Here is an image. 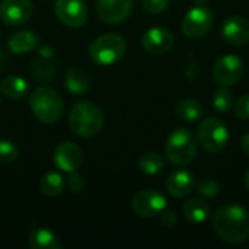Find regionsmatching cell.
I'll return each mask as SVG.
<instances>
[{
	"label": "cell",
	"mask_w": 249,
	"mask_h": 249,
	"mask_svg": "<svg viewBox=\"0 0 249 249\" xmlns=\"http://www.w3.org/2000/svg\"><path fill=\"white\" fill-rule=\"evenodd\" d=\"M198 193L203 197L207 198H213L219 194V184L214 179H204L200 185H198Z\"/></svg>",
	"instance_id": "obj_29"
},
{
	"label": "cell",
	"mask_w": 249,
	"mask_h": 249,
	"mask_svg": "<svg viewBox=\"0 0 249 249\" xmlns=\"http://www.w3.org/2000/svg\"><path fill=\"white\" fill-rule=\"evenodd\" d=\"M55 16L69 28H79L88 20V9L83 0H57Z\"/></svg>",
	"instance_id": "obj_10"
},
{
	"label": "cell",
	"mask_w": 249,
	"mask_h": 249,
	"mask_svg": "<svg viewBox=\"0 0 249 249\" xmlns=\"http://www.w3.org/2000/svg\"><path fill=\"white\" fill-rule=\"evenodd\" d=\"M165 155L171 163L177 166H187L197 155V142L191 130L175 128L166 140Z\"/></svg>",
	"instance_id": "obj_4"
},
{
	"label": "cell",
	"mask_w": 249,
	"mask_h": 249,
	"mask_svg": "<svg viewBox=\"0 0 249 249\" xmlns=\"http://www.w3.org/2000/svg\"><path fill=\"white\" fill-rule=\"evenodd\" d=\"M139 168L147 175H156L165 168V160L158 152H147L139 158Z\"/></svg>",
	"instance_id": "obj_24"
},
{
	"label": "cell",
	"mask_w": 249,
	"mask_h": 249,
	"mask_svg": "<svg viewBox=\"0 0 249 249\" xmlns=\"http://www.w3.org/2000/svg\"><path fill=\"white\" fill-rule=\"evenodd\" d=\"M244 74V63L238 55L228 54L220 57L213 66V79L220 86L236 85Z\"/></svg>",
	"instance_id": "obj_8"
},
{
	"label": "cell",
	"mask_w": 249,
	"mask_h": 249,
	"mask_svg": "<svg viewBox=\"0 0 249 249\" xmlns=\"http://www.w3.org/2000/svg\"><path fill=\"white\" fill-rule=\"evenodd\" d=\"M127 51V42L117 34H105L89 45L90 58L99 66H111L120 61Z\"/></svg>",
	"instance_id": "obj_5"
},
{
	"label": "cell",
	"mask_w": 249,
	"mask_h": 249,
	"mask_svg": "<svg viewBox=\"0 0 249 249\" xmlns=\"http://www.w3.org/2000/svg\"><path fill=\"white\" fill-rule=\"evenodd\" d=\"M3 61H4V55H3V53H1V50H0V67H1V64H3Z\"/></svg>",
	"instance_id": "obj_37"
},
{
	"label": "cell",
	"mask_w": 249,
	"mask_h": 249,
	"mask_svg": "<svg viewBox=\"0 0 249 249\" xmlns=\"http://www.w3.org/2000/svg\"><path fill=\"white\" fill-rule=\"evenodd\" d=\"M29 108L35 118L44 124H54L63 112V99L48 86L36 88L29 98Z\"/></svg>",
	"instance_id": "obj_3"
},
{
	"label": "cell",
	"mask_w": 249,
	"mask_h": 249,
	"mask_svg": "<svg viewBox=\"0 0 249 249\" xmlns=\"http://www.w3.org/2000/svg\"><path fill=\"white\" fill-rule=\"evenodd\" d=\"M182 214L188 222L200 225V223L206 222L210 217V207L204 200H201L198 197H194V198L188 200L184 204Z\"/></svg>",
	"instance_id": "obj_18"
},
{
	"label": "cell",
	"mask_w": 249,
	"mask_h": 249,
	"mask_svg": "<svg viewBox=\"0 0 249 249\" xmlns=\"http://www.w3.org/2000/svg\"><path fill=\"white\" fill-rule=\"evenodd\" d=\"M235 104V98L232 90L229 89V86H222L220 89H217L213 95V107L219 111V112H228L233 108Z\"/></svg>",
	"instance_id": "obj_25"
},
{
	"label": "cell",
	"mask_w": 249,
	"mask_h": 249,
	"mask_svg": "<svg viewBox=\"0 0 249 249\" xmlns=\"http://www.w3.org/2000/svg\"><path fill=\"white\" fill-rule=\"evenodd\" d=\"M104 125V114L92 102H77L69 114L70 130L85 139L95 137Z\"/></svg>",
	"instance_id": "obj_2"
},
{
	"label": "cell",
	"mask_w": 249,
	"mask_h": 249,
	"mask_svg": "<svg viewBox=\"0 0 249 249\" xmlns=\"http://www.w3.org/2000/svg\"><path fill=\"white\" fill-rule=\"evenodd\" d=\"M142 45L149 54H165L174 45V34L165 26H153L144 32L142 38Z\"/></svg>",
	"instance_id": "obj_12"
},
{
	"label": "cell",
	"mask_w": 249,
	"mask_h": 249,
	"mask_svg": "<svg viewBox=\"0 0 249 249\" xmlns=\"http://www.w3.org/2000/svg\"><path fill=\"white\" fill-rule=\"evenodd\" d=\"M133 9V0H98L96 10L101 20L107 23H120L128 18Z\"/></svg>",
	"instance_id": "obj_14"
},
{
	"label": "cell",
	"mask_w": 249,
	"mask_h": 249,
	"mask_svg": "<svg viewBox=\"0 0 249 249\" xmlns=\"http://www.w3.org/2000/svg\"><path fill=\"white\" fill-rule=\"evenodd\" d=\"M31 70H32L35 77L42 79V80L51 79L53 74H54V67L48 61H36V63H34L31 66Z\"/></svg>",
	"instance_id": "obj_27"
},
{
	"label": "cell",
	"mask_w": 249,
	"mask_h": 249,
	"mask_svg": "<svg viewBox=\"0 0 249 249\" xmlns=\"http://www.w3.org/2000/svg\"><path fill=\"white\" fill-rule=\"evenodd\" d=\"M169 4V0H143V7L153 15L162 13L163 10H166Z\"/></svg>",
	"instance_id": "obj_30"
},
{
	"label": "cell",
	"mask_w": 249,
	"mask_h": 249,
	"mask_svg": "<svg viewBox=\"0 0 249 249\" xmlns=\"http://www.w3.org/2000/svg\"><path fill=\"white\" fill-rule=\"evenodd\" d=\"M19 149L10 140H0V163H12L18 159Z\"/></svg>",
	"instance_id": "obj_26"
},
{
	"label": "cell",
	"mask_w": 249,
	"mask_h": 249,
	"mask_svg": "<svg viewBox=\"0 0 249 249\" xmlns=\"http://www.w3.org/2000/svg\"><path fill=\"white\" fill-rule=\"evenodd\" d=\"M131 209L140 217H155L166 209V198L155 190H143L133 197Z\"/></svg>",
	"instance_id": "obj_9"
},
{
	"label": "cell",
	"mask_w": 249,
	"mask_h": 249,
	"mask_svg": "<svg viewBox=\"0 0 249 249\" xmlns=\"http://www.w3.org/2000/svg\"><path fill=\"white\" fill-rule=\"evenodd\" d=\"M200 146L209 153L222 152L229 142V130L219 118H206L197 130Z\"/></svg>",
	"instance_id": "obj_6"
},
{
	"label": "cell",
	"mask_w": 249,
	"mask_h": 249,
	"mask_svg": "<svg viewBox=\"0 0 249 249\" xmlns=\"http://www.w3.org/2000/svg\"><path fill=\"white\" fill-rule=\"evenodd\" d=\"M196 1V4H206L209 0H194Z\"/></svg>",
	"instance_id": "obj_36"
},
{
	"label": "cell",
	"mask_w": 249,
	"mask_h": 249,
	"mask_svg": "<svg viewBox=\"0 0 249 249\" xmlns=\"http://www.w3.org/2000/svg\"><path fill=\"white\" fill-rule=\"evenodd\" d=\"M194 188V175L185 169L174 171L166 179V191L174 198L187 197Z\"/></svg>",
	"instance_id": "obj_16"
},
{
	"label": "cell",
	"mask_w": 249,
	"mask_h": 249,
	"mask_svg": "<svg viewBox=\"0 0 249 249\" xmlns=\"http://www.w3.org/2000/svg\"><path fill=\"white\" fill-rule=\"evenodd\" d=\"M233 112L235 117L239 120H249V93L241 96L235 104H233Z\"/></svg>",
	"instance_id": "obj_28"
},
{
	"label": "cell",
	"mask_w": 249,
	"mask_h": 249,
	"mask_svg": "<svg viewBox=\"0 0 249 249\" xmlns=\"http://www.w3.org/2000/svg\"><path fill=\"white\" fill-rule=\"evenodd\" d=\"M83 162L82 149L73 142H64L54 150V163L61 171L70 174L76 172Z\"/></svg>",
	"instance_id": "obj_13"
},
{
	"label": "cell",
	"mask_w": 249,
	"mask_h": 249,
	"mask_svg": "<svg viewBox=\"0 0 249 249\" xmlns=\"http://www.w3.org/2000/svg\"><path fill=\"white\" fill-rule=\"evenodd\" d=\"M160 220H162V223L166 226V228H174L175 225H177V214L172 212V210H163L162 213H160Z\"/></svg>",
	"instance_id": "obj_32"
},
{
	"label": "cell",
	"mask_w": 249,
	"mask_h": 249,
	"mask_svg": "<svg viewBox=\"0 0 249 249\" xmlns=\"http://www.w3.org/2000/svg\"><path fill=\"white\" fill-rule=\"evenodd\" d=\"M34 13L31 0H1L0 19L9 26H20L26 23Z\"/></svg>",
	"instance_id": "obj_11"
},
{
	"label": "cell",
	"mask_w": 249,
	"mask_h": 249,
	"mask_svg": "<svg viewBox=\"0 0 249 249\" xmlns=\"http://www.w3.org/2000/svg\"><path fill=\"white\" fill-rule=\"evenodd\" d=\"M212 226L217 236L228 244H242L249 238V213L238 204H226L212 216Z\"/></svg>",
	"instance_id": "obj_1"
},
{
	"label": "cell",
	"mask_w": 249,
	"mask_h": 249,
	"mask_svg": "<svg viewBox=\"0 0 249 249\" xmlns=\"http://www.w3.org/2000/svg\"><path fill=\"white\" fill-rule=\"evenodd\" d=\"M177 115L185 123H196L204 117V108L196 99H184L177 105Z\"/></svg>",
	"instance_id": "obj_21"
},
{
	"label": "cell",
	"mask_w": 249,
	"mask_h": 249,
	"mask_svg": "<svg viewBox=\"0 0 249 249\" xmlns=\"http://www.w3.org/2000/svg\"><path fill=\"white\" fill-rule=\"evenodd\" d=\"M29 248L60 249L61 248V242L53 231L45 229V228H38L29 236Z\"/></svg>",
	"instance_id": "obj_19"
},
{
	"label": "cell",
	"mask_w": 249,
	"mask_h": 249,
	"mask_svg": "<svg viewBox=\"0 0 249 249\" xmlns=\"http://www.w3.org/2000/svg\"><path fill=\"white\" fill-rule=\"evenodd\" d=\"M245 185H247V188L249 190V169L248 172L245 174Z\"/></svg>",
	"instance_id": "obj_35"
},
{
	"label": "cell",
	"mask_w": 249,
	"mask_h": 249,
	"mask_svg": "<svg viewBox=\"0 0 249 249\" xmlns=\"http://www.w3.org/2000/svg\"><path fill=\"white\" fill-rule=\"evenodd\" d=\"M39 51H41V55H42V57H48V58H50V57H53V54H54V53H53V50H51L50 47H42Z\"/></svg>",
	"instance_id": "obj_34"
},
{
	"label": "cell",
	"mask_w": 249,
	"mask_h": 249,
	"mask_svg": "<svg viewBox=\"0 0 249 249\" xmlns=\"http://www.w3.org/2000/svg\"><path fill=\"white\" fill-rule=\"evenodd\" d=\"M85 184H83V178L80 175H77L76 172H70L69 177V188L73 193H80L83 190Z\"/></svg>",
	"instance_id": "obj_31"
},
{
	"label": "cell",
	"mask_w": 249,
	"mask_h": 249,
	"mask_svg": "<svg viewBox=\"0 0 249 249\" xmlns=\"http://www.w3.org/2000/svg\"><path fill=\"white\" fill-rule=\"evenodd\" d=\"M222 38L231 45H245L249 42V20L242 16H229L222 23Z\"/></svg>",
	"instance_id": "obj_15"
},
{
	"label": "cell",
	"mask_w": 249,
	"mask_h": 249,
	"mask_svg": "<svg viewBox=\"0 0 249 249\" xmlns=\"http://www.w3.org/2000/svg\"><path fill=\"white\" fill-rule=\"evenodd\" d=\"M213 12L204 4H197L190 9L182 19V32L193 39L204 36L213 26Z\"/></svg>",
	"instance_id": "obj_7"
},
{
	"label": "cell",
	"mask_w": 249,
	"mask_h": 249,
	"mask_svg": "<svg viewBox=\"0 0 249 249\" xmlns=\"http://www.w3.org/2000/svg\"><path fill=\"white\" fill-rule=\"evenodd\" d=\"M39 36L31 31H19L9 36L7 45L15 54H26L38 48Z\"/></svg>",
	"instance_id": "obj_17"
},
{
	"label": "cell",
	"mask_w": 249,
	"mask_h": 249,
	"mask_svg": "<svg viewBox=\"0 0 249 249\" xmlns=\"http://www.w3.org/2000/svg\"><path fill=\"white\" fill-rule=\"evenodd\" d=\"M241 144H242V150L249 156V133H247V134L242 137V143H241Z\"/></svg>",
	"instance_id": "obj_33"
},
{
	"label": "cell",
	"mask_w": 249,
	"mask_h": 249,
	"mask_svg": "<svg viewBox=\"0 0 249 249\" xmlns=\"http://www.w3.org/2000/svg\"><path fill=\"white\" fill-rule=\"evenodd\" d=\"M41 191L48 197H55L64 191V178L58 172H47L39 182Z\"/></svg>",
	"instance_id": "obj_23"
},
{
	"label": "cell",
	"mask_w": 249,
	"mask_h": 249,
	"mask_svg": "<svg viewBox=\"0 0 249 249\" xmlns=\"http://www.w3.org/2000/svg\"><path fill=\"white\" fill-rule=\"evenodd\" d=\"M0 89L4 96L10 99H20L28 92V83L19 76H7L6 79H3Z\"/></svg>",
	"instance_id": "obj_22"
},
{
	"label": "cell",
	"mask_w": 249,
	"mask_h": 249,
	"mask_svg": "<svg viewBox=\"0 0 249 249\" xmlns=\"http://www.w3.org/2000/svg\"><path fill=\"white\" fill-rule=\"evenodd\" d=\"M64 83L67 90H70L74 95H82L89 89V76L83 69L71 67L66 73Z\"/></svg>",
	"instance_id": "obj_20"
}]
</instances>
